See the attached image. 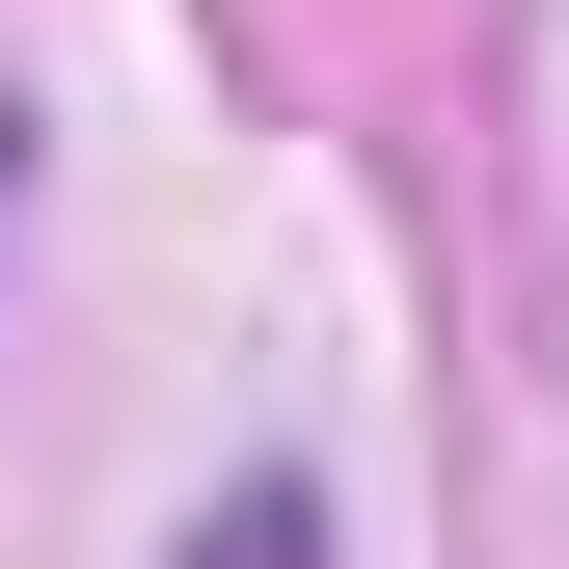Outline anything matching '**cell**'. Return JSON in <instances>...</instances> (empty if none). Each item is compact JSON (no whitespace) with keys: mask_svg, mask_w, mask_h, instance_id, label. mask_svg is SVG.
<instances>
[{"mask_svg":"<svg viewBox=\"0 0 569 569\" xmlns=\"http://www.w3.org/2000/svg\"><path fill=\"white\" fill-rule=\"evenodd\" d=\"M326 516H299V488H244V516H190V569H299Z\"/></svg>","mask_w":569,"mask_h":569,"instance_id":"1","label":"cell"},{"mask_svg":"<svg viewBox=\"0 0 569 569\" xmlns=\"http://www.w3.org/2000/svg\"><path fill=\"white\" fill-rule=\"evenodd\" d=\"M0 190H28V136H0Z\"/></svg>","mask_w":569,"mask_h":569,"instance_id":"2","label":"cell"}]
</instances>
